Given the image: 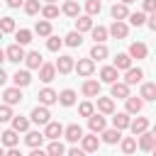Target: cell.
Listing matches in <instances>:
<instances>
[{
	"label": "cell",
	"mask_w": 156,
	"mask_h": 156,
	"mask_svg": "<svg viewBox=\"0 0 156 156\" xmlns=\"http://www.w3.org/2000/svg\"><path fill=\"white\" fill-rule=\"evenodd\" d=\"M41 17H44V20L58 17V7H56V5H44V7H41Z\"/></svg>",
	"instance_id": "43"
},
{
	"label": "cell",
	"mask_w": 156,
	"mask_h": 156,
	"mask_svg": "<svg viewBox=\"0 0 156 156\" xmlns=\"http://www.w3.org/2000/svg\"><path fill=\"white\" fill-rule=\"evenodd\" d=\"M129 56H132V58H146V44L134 41V44L129 46Z\"/></svg>",
	"instance_id": "34"
},
{
	"label": "cell",
	"mask_w": 156,
	"mask_h": 156,
	"mask_svg": "<svg viewBox=\"0 0 156 156\" xmlns=\"http://www.w3.org/2000/svg\"><path fill=\"white\" fill-rule=\"evenodd\" d=\"M0 39H2V32H0Z\"/></svg>",
	"instance_id": "63"
},
{
	"label": "cell",
	"mask_w": 156,
	"mask_h": 156,
	"mask_svg": "<svg viewBox=\"0 0 156 156\" xmlns=\"http://www.w3.org/2000/svg\"><path fill=\"white\" fill-rule=\"evenodd\" d=\"M88 127H90V132H93V134H100L102 129H107V122H105V117H102V115H95V112H93V115L88 117Z\"/></svg>",
	"instance_id": "5"
},
{
	"label": "cell",
	"mask_w": 156,
	"mask_h": 156,
	"mask_svg": "<svg viewBox=\"0 0 156 156\" xmlns=\"http://www.w3.org/2000/svg\"><path fill=\"white\" fill-rule=\"evenodd\" d=\"M154 136H156V127H154Z\"/></svg>",
	"instance_id": "62"
},
{
	"label": "cell",
	"mask_w": 156,
	"mask_h": 156,
	"mask_svg": "<svg viewBox=\"0 0 156 156\" xmlns=\"http://www.w3.org/2000/svg\"><path fill=\"white\" fill-rule=\"evenodd\" d=\"M83 95L85 98H98L100 95V83L98 80H85L83 83Z\"/></svg>",
	"instance_id": "24"
},
{
	"label": "cell",
	"mask_w": 156,
	"mask_h": 156,
	"mask_svg": "<svg viewBox=\"0 0 156 156\" xmlns=\"http://www.w3.org/2000/svg\"><path fill=\"white\" fill-rule=\"evenodd\" d=\"M122 151L129 156V154H134L136 151V136H124L122 139Z\"/></svg>",
	"instance_id": "38"
},
{
	"label": "cell",
	"mask_w": 156,
	"mask_h": 156,
	"mask_svg": "<svg viewBox=\"0 0 156 156\" xmlns=\"http://www.w3.org/2000/svg\"><path fill=\"white\" fill-rule=\"evenodd\" d=\"M110 98H117V100H127L129 98V85L122 80H117V83H112V90H110Z\"/></svg>",
	"instance_id": "8"
},
{
	"label": "cell",
	"mask_w": 156,
	"mask_h": 156,
	"mask_svg": "<svg viewBox=\"0 0 156 156\" xmlns=\"http://www.w3.org/2000/svg\"><path fill=\"white\" fill-rule=\"evenodd\" d=\"M63 39H66L68 46H80V44H83V34H80V32H68Z\"/></svg>",
	"instance_id": "41"
},
{
	"label": "cell",
	"mask_w": 156,
	"mask_h": 156,
	"mask_svg": "<svg viewBox=\"0 0 156 156\" xmlns=\"http://www.w3.org/2000/svg\"><path fill=\"white\" fill-rule=\"evenodd\" d=\"M63 144L58 141V139H51V144H49V149H46V156H63Z\"/></svg>",
	"instance_id": "37"
},
{
	"label": "cell",
	"mask_w": 156,
	"mask_h": 156,
	"mask_svg": "<svg viewBox=\"0 0 156 156\" xmlns=\"http://www.w3.org/2000/svg\"><path fill=\"white\" fill-rule=\"evenodd\" d=\"M63 134V124L61 122H46L44 124V139H58Z\"/></svg>",
	"instance_id": "6"
},
{
	"label": "cell",
	"mask_w": 156,
	"mask_h": 156,
	"mask_svg": "<svg viewBox=\"0 0 156 156\" xmlns=\"http://www.w3.org/2000/svg\"><path fill=\"white\" fill-rule=\"evenodd\" d=\"M85 10H88V15L93 17V15H98V12L102 10V2H100V0H85Z\"/></svg>",
	"instance_id": "44"
},
{
	"label": "cell",
	"mask_w": 156,
	"mask_h": 156,
	"mask_svg": "<svg viewBox=\"0 0 156 156\" xmlns=\"http://www.w3.org/2000/svg\"><path fill=\"white\" fill-rule=\"evenodd\" d=\"M100 134H102V141H105V144H117V141H122V132L115 129V127H112V129H102Z\"/></svg>",
	"instance_id": "21"
},
{
	"label": "cell",
	"mask_w": 156,
	"mask_h": 156,
	"mask_svg": "<svg viewBox=\"0 0 156 156\" xmlns=\"http://www.w3.org/2000/svg\"><path fill=\"white\" fill-rule=\"evenodd\" d=\"M110 12H112V17H115V20H127V17H129V10H127V5H124V2H115Z\"/></svg>",
	"instance_id": "33"
},
{
	"label": "cell",
	"mask_w": 156,
	"mask_h": 156,
	"mask_svg": "<svg viewBox=\"0 0 156 156\" xmlns=\"http://www.w3.org/2000/svg\"><path fill=\"white\" fill-rule=\"evenodd\" d=\"M68 156H88V151H83V149L73 146V149H68Z\"/></svg>",
	"instance_id": "51"
},
{
	"label": "cell",
	"mask_w": 156,
	"mask_h": 156,
	"mask_svg": "<svg viewBox=\"0 0 156 156\" xmlns=\"http://www.w3.org/2000/svg\"><path fill=\"white\" fill-rule=\"evenodd\" d=\"M78 112H80V117H90V115L95 112V107H93V102H80Z\"/></svg>",
	"instance_id": "48"
},
{
	"label": "cell",
	"mask_w": 156,
	"mask_h": 156,
	"mask_svg": "<svg viewBox=\"0 0 156 156\" xmlns=\"http://www.w3.org/2000/svg\"><path fill=\"white\" fill-rule=\"evenodd\" d=\"M61 44H63V39H58V37H51V34H49V41H46V49H49V51H58V49H61Z\"/></svg>",
	"instance_id": "47"
},
{
	"label": "cell",
	"mask_w": 156,
	"mask_h": 156,
	"mask_svg": "<svg viewBox=\"0 0 156 156\" xmlns=\"http://www.w3.org/2000/svg\"><path fill=\"white\" fill-rule=\"evenodd\" d=\"M34 32H37L39 37H49V34H51V22H49V20H39V22L34 24Z\"/></svg>",
	"instance_id": "35"
},
{
	"label": "cell",
	"mask_w": 156,
	"mask_h": 156,
	"mask_svg": "<svg viewBox=\"0 0 156 156\" xmlns=\"http://www.w3.org/2000/svg\"><path fill=\"white\" fill-rule=\"evenodd\" d=\"M139 98L146 102V100H156V83H144L141 90H139Z\"/></svg>",
	"instance_id": "27"
},
{
	"label": "cell",
	"mask_w": 156,
	"mask_h": 156,
	"mask_svg": "<svg viewBox=\"0 0 156 156\" xmlns=\"http://www.w3.org/2000/svg\"><path fill=\"white\" fill-rule=\"evenodd\" d=\"M98 110L102 115H112L115 112V98H100L98 95Z\"/></svg>",
	"instance_id": "19"
},
{
	"label": "cell",
	"mask_w": 156,
	"mask_h": 156,
	"mask_svg": "<svg viewBox=\"0 0 156 156\" xmlns=\"http://www.w3.org/2000/svg\"><path fill=\"white\" fill-rule=\"evenodd\" d=\"M5 156H22V151L17 149V146H12V149H7V154Z\"/></svg>",
	"instance_id": "53"
},
{
	"label": "cell",
	"mask_w": 156,
	"mask_h": 156,
	"mask_svg": "<svg viewBox=\"0 0 156 156\" xmlns=\"http://www.w3.org/2000/svg\"><path fill=\"white\" fill-rule=\"evenodd\" d=\"M129 129H132V134H134V136H139L141 132H146V129H149V119H146V117H136V119H132V122H129Z\"/></svg>",
	"instance_id": "18"
},
{
	"label": "cell",
	"mask_w": 156,
	"mask_h": 156,
	"mask_svg": "<svg viewBox=\"0 0 156 156\" xmlns=\"http://www.w3.org/2000/svg\"><path fill=\"white\" fill-rule=\"evenodd\" d=\"M7 5L10 7H20V5H24V0H7Z\"/></svg>",
	"instance_id": "54"
},
{
	"label": "cell",
	"mask_w": 156,
	"mask_h": 156,
	"mask_svg": "<svg viewBox=\"0 0 156 156\" xmlns=\"http://www.w3.org/2000/svg\"><path fill=\"white\" fill-rule=\"evenodd\" d=\"M146 24H149V27H151V29L156 32V12H151V17L146 20Z\"/></svg>",
	"instance_id": "52"
},
{
	"label": "cell",
	"mask_w": 156,
	"mask_h": 156,
	"mask_svg": "<svg viewBox=\"0 0 156 156\" xmlns=\"http://www.w3.org/2000/svg\"><path fill=\"white\" fill-rule=\"evenodd\" d=\"M0 32H2V34L15 32V20H12V17H2V20H0Z\"/></svg>",
	"instance_id": "46"
},
{
	"label": "cell",
	"mask_w": 156,
	"mask_h": 156,
	"mask_svg": "<svg viewBox=\"0 0 156 156\" xmlns=\"http://www.w3.org/2000/svg\"><path fill=\"white\" fill-rule=\"evenodd\" d=\"M117 78H119V71H117L115 66H105V68L100 71V80H102V83H110V85H112V83H117Z\"/></svg>",
	"instance_id": "13"
},
{
	"label": "cell",
	"mask_w": 156,
	"mask_h": 156,
	"mask_svg": "<svg viewBox=\"0 0 156 156\" xmlns=\"http://www.w3.org/2000/svg\"><path fill=\"white\" fill-rule=\"evenodd\" d=\"M5 56H7V61L20 63V61H24V49H22L20 44H12V46H7V49H5Z\"/></svg>",
	"instance_id": "7"
},
{
	"label": "cell",
	"mask_w": 156,
	"mask_h": 156,
	"mask_svg": "<svg viewBox=\"0 0 156 156\" xmlns=\"http://www.w3.org/2000/svg\"><path fill=\"white\" fill-rule=\"evenodd\" d=\"M154 144H156L154 132H141V134H139V144H136V146H139L141 151H151V146H154Z\"/></svg>",
	"instance_id": "14"
},
{
	"label": "cell",
	"mask_w": 156,
	"mask_h": 156,
	"mask_svg": "<svg viewBox=\"0 0 156 156\" xmlns=\"http://www.w3.org/2000/svg\"><path fill=\"white\" fill-rule=\"evenodd\" d=\"M2 61H7V56H5V51L0 49V66H2Z\"/></svg>",
	"instance_id": "57"
},
{
	"label": "cell",
	"mask_w": 156,
	"mask_h": 156,
	"mask_svg": "<svg viewBox=\"0 0 156 156\" xmlns=\"http://www.w3.org/2000/svg\"><path fill=\"white\" fill-rule=\"evenodd\" d=\"M15 39H17L20 46H24V44L32 41V32H29V29H20V32H15Z\"/></svg>",
	"instance_id": "42"
},
{
	"label": "cell",
	"mask_w": 156,
	"mask_h": 156,
	"mask_svg": "<svg viewBox=\"0 0 156 156\" xmlns=\"http://www.w3.org/2000/svg\"><path fill=\"white\" fill-rule=\"evenodd\" d=\"M0 141H2L7 149H12V146H17V144H20V136H17V132H15V129H7V132H2V134H0Z\"/></svg>",
	"instance_id": "22"
},
{
	"label": "cell",
	"mask_w": 156,
	"mask_h": 156,
	"mask_svg": "<svg viewBox=\"0 0 156 156\" xmlns=\"http://www.w3.org/2000/svg\"><path fill=\"white\" fill-rule=\"evenodd\" d=\"M129 122H132V119H129V115H127V112H117V115L112 117V124H115V129H119V132H122V129H127V127H129Z\"/></svg>",
	"instance_id": "31"
},
{
	"label": "cell",
	"mask_w": 156,
	"mask_h": 156,
	"mask_svg": "<svg viewBox=\"0 0 156 156\" xmlns=\"http://www.w3.org/2000/svg\"><path fill=\"white\" fill-rule=\"evenodd\" d=\"M54 66H56V71H58V73H63V76H66V73H71V71H73V66H76V63H73V56H58V61H56Z\"/></svg>",
	"instance_id": "11"
},
{
	"label": "cell",
	"mask_w": 156,
	"mask_h": 156,
	"mask_svg": "<svg viewBox=\"0 0 156 156\" xmlns=\"http://www.w3.org/2000/svg\"><path fill=\"white\" fill-rule=\"evenodd\" d=\"M29 156H46V151H41V149L37 146V149H32V154H29Z\"/></svg>",
	"instance_id": "55"
},
{
	"label": "cell",
	"mask_w": 156,
	"mask_h": 156,
	"mask_svg": "<svg viewBox=\"0 0 156 156\" xmlns=\"http://www.w3.org/2000/svg\"><path fill=\"white\" fill-rule=\"evenodd\" d=\"M24 63H27V68H39L44 61H41L39 51H29V54H24Z\"/></svg>",
	"instance_id": "28"
},
{
	"label": "cell",
	"mask_w": 156,
	"mask_h": 156,
	"mask_svg": "<svg viewBox=\"0 0 156 156\" xmlns=\"http://www.w3.org/2000/svg\"><path fill=\"white\" fill-rule=\"evenodd\" d=\"M144 12H156V0H144Z\"/></svg>",
	"instance_id": "50"
},
{
	"label": "cell",
	"mask_w": 156,
	"mask_h": 156,
	"mask_svg": "<svg viewBox=\"0 0 156 156\" xmlns=\"http://www.w3.org/2000/svg\"><path fill=\"white\" fill-rule=\"evenodd\" d=\"M124 102H127V115H139L141 107H144V100H141V98H132V95H129Z\"/></svg>",
	"instance_id": "20"
},
{
	"label": "cell",
	"mask_w": 156,
	"mask_h": 156,
	"mask_svg": "<svg viewBox=\"0 0 156 156\" xmlns=\"http://www.w3.org/2000/svg\"><path fill=\"white\" fill-rule=\"evenodd\" d=\"M63 15H68V17L76 20V17L80 15V5H78L76 0H66V2H63Z\"/></svg>",
	"instance_id": "32"
},
{
	"label": "cell",
	"mask_w": 156,
	"mask_h": 156,
	"mask_svg": "<svg viewBox=\"0 0 156 156\" xmlns=\"http://www.w3.org/2000/svg\"><path fill=\"white\" fill-rule=\"evenodd\" d=\"M24 12H27V15H37V12H41L39 0H24Z\"/></svg>",
	"instance_id": "45"
},
{
	"label": "cell",
	"mask_w": 156,
	"mask_h": 156,
	"mask_svg": "<svg viewBox=\"0 0 156 156\" xmlns=\"http://www.w3.org/2000/svg\"><path fill=\"white\" fill-rule=\"evenodd\" d=\"M129 24H134V27H141V24H146V12H129Z\"/></svg>",
	"instance_id": "39"
},
{
	"label": "cell",
	"mask_w": 156,
	"mask_h": 156,
	"mask_svg": "<svg viewBox=\"0 0 156 156\" xmlns=\"http://www.w3.org/2000/svg\"><path fill=\"white\" fill-rule=\"evenodd\" d=\"M90 34H93L95 44H102V41L107 39V29H105V27H100V24H98V27H93V29H90Z\"/></svg>",
	"instance_id": "40"
},
{
	"label": "cell",
	"mask_w": 156,
	"mask_h": 156,
	"mask_svg": "<svg viewBox=\"0 0 156 156\" xmlns=\"http://www.w3.org/2000/svg\"><path fill=\"white\" fill-rule=\"evenodd\" d=\"M10 122H12V129H15L17 134H20V132H29V119H27V117H22V115L15 117V115H12Z\"/></svg>",
	"instance_id": "25"
},
{
	"label": "cell",
	"mask_w": 156,
	"mask_h": 156,
	"mask_svg": "<svg viewBox=\"0 0 156 156\" xmlns=\"http://www.w3.org/2000/svg\"><path fill=\"white\" fill-rule=\"evenodd\" d=\"M44 2H46V5H54V2H56V0H44Z\"/></svg>",
	"instance_id": "59"
},
{
	"label": "cell",
	"mask_w": 156,
	"mask_h": 156,
	"mask_svg": "<svg viewBox=\"0 0 156 156\" xmlns=\"http://www.w3.org/2000/svg\"><path fill=\"white\" fill-rule=\"evenodd\" d=\"M41 141H44V132H27V136H24V144L32 149L41 146Z\"/></svg>",
	"instance_id": "26"
},
{
	"label": "cell",
	"mask_w": 156,
	"mask_h": 156,
	"mask_svg": "<svg viewBox=\"0 0 156 156\" xmlns=\"http://www.w3.org/2000/svg\"><path fill=\"white\" fill-rule=\"evenodd\" d=\"M0 134H2V132H0Z\"/></svg>",
	"instance_id": "64"
},
{
	"label": "cell",
	"mask_w": 156,
	"mask_h": 156,
	"mask_svg": "<svg viewBox=\"0 0 156 156\" xmlns=\"http://www.w3.org/2000/svg\"><path fill=\"white\" fill-rule=\"evenodd\" d=\"M90 58H93V61H95V58H98V61L107 58V46H105V44H95V46L90 49Z\"/></svg>",
	"instance_id": "36"
},
{
	"label": "cell",
	"mask_w": 156,
	"mask_h": 156,
	"mask_svg": "<svg viewBox=\"0 0 156 156\" xmlns=\"http://www.w3.org/2000/svg\"><path fill=\"white\" fill-rule=\"evenodd\" d=\"M63 136H66L71 144L80 141V139H83V129H80V124H68V127H63Z\"/></svg>",
	"instance_id": "9"
},
{
	"label": "cell",
	"mask_w": 156,
	"mask_h": 156,
	"mask_svg": "<svg viewBox=\"0 0 156 156\" xmlns=\"http://www.w3.org/2000/svg\"><path fill=\"white\" fill-rule=\"evenodd\" d=\"M98 146H100V139H98L93 132H90V134H83V139H80V149H83V151L90 154V151H98Z\"/></svg>",
	"instance_id": "10"
},
{
	"label": "cell",
	"mask_w": 156,
	"mask_h": 156,
	"mask_svg": "<svg viewBox=\"0 0 156 156\" xmlns=\"http://www.w3.org/2000/svg\"><path fill=\"white\" fill-rule=\"evenodd\" d=\"M54 76H56V66H54V63H41V66H39V80L51 83Z\"/></svg>",
	"instance_id": "12"
},
{
	"label": "cell",
	"mask_w": 156,
	"mask_h": 156,
	"mask_svg": "<svg viewBox=\"0 0 156 156\" xmlns=\"http://www.w3.org/2000/svg\"><path fill=\"white\" fill-rule=\"evenodd\" d=\"M90 29H93V17L90 15H78L76 17V32L83 34V32H90Z\"/></svg>",
	"instance_id": "15"
},
{
	"label": "cell",
	"mask_w": 156,
	"mask_h": 156,
	"mask_svg": "<svg viewBox=\"0 0 156 156\" xmlns=\"http://www.w3.org/2000/svg\"><path fill=\"white\" fill-rule=\"evenodd\" d=\"M112 66H115L117 71H127V68H132V56H129V54H117Z\"/></svg>",
	"instance_id": "23"
},
{
	"label": "cell",
	"mask_w": 156,
	"mask_h": 156,
	"mask_svg": "<svg viewBox=\"0 0 156 156\" xmlns=\"http://www.w3.org/2000/svg\"><path fill=\"white\" fill-rule=\"evenodd\" d=\"M39 102L41 105H54V102H58V93L51 90V88H44V90H39Z\"/></svg>",
	"instance_id": "17"
},
{
	"label": "cell",
	"mask_w": 156,
	"mask_h": 156,
	"mask_svg": "<svg viewBox=\"0 0 156 156\" xmlns=\"http://www.w3.org/2000/svg\"><path fill=\"white\" fill-rule=\"evenodd\" d=\"M141 78H144L141 68H127V73H124V83L127 85H136V83H141Z\"/></svg>",
	"instance_id": "16"
},
{
	"label": "cell",
	"mask_w": 156,
	"mask_h": 156,
	"mask_svg": "<svg viewBox=\"0 0 156 156\" xmlns=\"http://www.w3.org/2000/svg\"><path fill=\"white\" fill-rule=\"evenodd\" d=\"M119 2H124V5H132V2H134V0H119Z\"/></svg>",
	"instance_id": "58"
},
{
	"label": "cell",
	"mask_w": 156,
	"mask_h": 156,
	"mask_svg": "<svg viewBox=\"0 0 156 156\" xmlns=\"http://www.w3.org/2000/svg\"><path fill=\"white\" fill-rule=\"evenodd\" d=\"M58 102H61L63 107H71V105L76 102V90H71V88L61 90V93H58Z\"/></svg>",
	"instance_id": "30"
},
{
	"label": "cell",
	"mask_w": 156,
	"mask_h": 156,
	"mask_svg": "<svg viewBox=\"0 0 156 156\" xmlns=\"http://www.w3.org/2000/svg\"><path fill=\"white\" fill-rule=\"evenodd\" d=\"M10 119H12L10 105H0V124H2V122H10Z\"/></svg>",
	"instance_id": "49"
},
{
	"label": "cell",
	"mask_w": 156,
	"mask_h": 156,
	"mask_svg": "<svg viewBox=\"0 0 156 156\" xmlns=\"http://www.w3.org/2000/svg\"><path fill=\"white\" fill-rule=\"evenodd\" d=\"M151 154H154V156H156V144H154V146H151Z\"/></svg>",
	"instance_id": "60"
},
{
	"label": "cell",
	"mask_w": 156,
	"mask_h": 156,
	"mask_svg": "<svg viewBox=\"0 0 156 156\" xmlns=\"http://www.w3.org/2000/svg\"><path fill=\"white\" fill-rule=\"evenodd\" d=\"M0 156H5V151H2V149H0Z\"/></svg>",
	"instance_id": "61"
},
{
	"label": "cell",
	"mask_w": 156,
	"mask_h": 156,
	"mask_svg": "<svg viewBox=\"0 0 156 156\" xmlns=\"http://www.w3.org/2000/svg\"><path fill=\"white\" fill-rule=\"evenodd\" d=\"M49 117H51V115H49L46 105H37V107L32 110V115H29V119H32L34 124H46V122H51Z\"/></svg>",
	"instance_id": "1"
},
{
	"label": "cell",
	"mask_w": 156,
	"mask_h": 156,
	"mask_svg": "<svg viewBox=\"0 0 156 156\" xmlns=\"http://www.w3.org/2000/svg\"><path fill=\"white\" fill-rule=\"evenodd\" d=\"M2 100H5V105H17V102H22V90L17 88V85H12V88H7L5 93H2Z\"/></svg>",
	"instance_id": "4"
},
{
	"label": "cell",
	"mask_w": 156,
	"mask_h": 156,
	"mask_svg": "<svg viewBox=\"0 0 156 156\" xmlns=\"http://www.w3.org/2000/svg\"><path fill=\"white\" fill-rule=\"evenodd\" d=\"M5 80H7V73H5V71H2V66H0V85H2Z\"/></svg>",
	"instance_id": "56"
},
{
	"label": "cell",
	"mask_w": 156,
	"mask_h": 156,
	"mask_svg": "<svg viewBox=\"0 0 156 156\" xmlns=\"http://www.w3.org/2000/svg\"><path fill=\"white\" fill-rule=\"evenodd\" d=\"M73 68L78 71V76H85V78H88V76H93V71H95V61H93L90 56H88V58H78V63H76Z\"/></svg>",
	"instance_id": "3"
},
{
	"label": "cell",
	"mask_w": 156,
	"mask_h": 156,
	"mask_svg": "<svg viewBox=\"0 0 156 156\" xmlns=\"http://www.w3.org/2000/svg\"><path fill=\"white\" fill-rule=\"evenodd\" d=\"M12 83H15L17 88H24V85H29V83H32V76H29V71H17V73L12 76Z\"/></svg>",
	"instance_id": "29"
},
{
	"label": "cell",
	"mask_w": 156,
	"mask_h": 156,
	"mask_svg": "<svg viewBox=\"0 0 156 156\" xmlns=\"http://www.w3.org/2000/svg\"><path fill=\"white\" fill-rule=\"evenodd\" d=\"M107 34H112L115 39H124V37L129 34V27L124 24V20H115V22L110 24V29H107Z\"/></svg>",
	"instance_id": "2"
}]
</instances>
